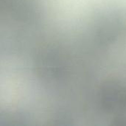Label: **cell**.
Wrapping results in <instances>:
<instances>
[{"label": "cell", "instance_id": "6da1fadb", "mask_svg": "<svg viewBox=\"0 0 126 126\" xmlns=\"http://www.w3.org/2000/svg\"><path fill=\"white\" fill-rule=\"evenodd\" d=\"M80 46L85 100L100 117L126 123V13L92 21Z\"/></svg>", "mask_w": 126, "mask_h": 126}]
</instances>
